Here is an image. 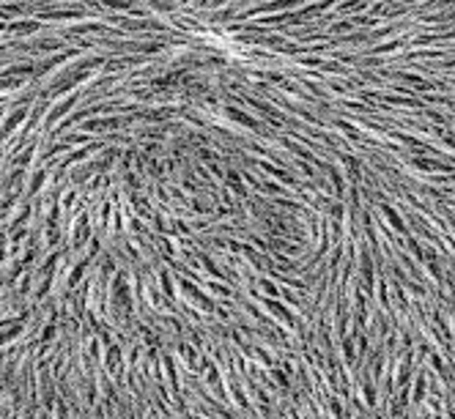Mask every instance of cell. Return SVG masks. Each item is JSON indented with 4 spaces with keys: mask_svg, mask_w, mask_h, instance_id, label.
I'll use <instances>...</instances> for the list:
<instances>
[]
</instances>
